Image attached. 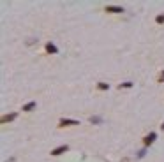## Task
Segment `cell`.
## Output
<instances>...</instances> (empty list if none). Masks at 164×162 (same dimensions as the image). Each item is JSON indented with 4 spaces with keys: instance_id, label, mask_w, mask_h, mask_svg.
Masks as SVG:
<instances>
[{
    "instance_id": "cell-1",
    "label": "cell",
    "mask_w": 164,
    "mask_h": 162,
    "mask_svg": "<svg viewBox=\"0 0 164 162\" xmlns=\"http://www.w3.org/2000/svg\"><path fill=\"white\" fill-rule=\"evenodd\" d=\"M71 125H79V122L71 120V118H60L58 120V127H71Z\"/></svg>"
},
{
    "instance_id": "cell-2",
    "label": "cell",
    "mask_w": 164,
    "mask_h": 162,
    "mask_svg": "<svg viewBox=\"0 0 164 162\" xmlns=\"http://www.w3.org/2000/svg\"><path fill=\"white\" fill-rule=\"evenodd\" d=\"M67 150H69V146H67V145H60V146H57V148L51 150V155H53V157H58V155L65 153Z\"/></svg>"
},
{
    "instance_id": "cell-3",
    "label": "cell",
    "mask_w": 164,
    "mask_h": 162,
    "mask_svg": "<svg viewBox=\"0 0 164 162\" xmlns=\"http://www.w3.org/2000/svg\"><path fill=\"white\" fill-rule=\"evenodd\" d=\"M155 132H150V134H147L145 137H143V145H145V146H148V145H152L153 143V141H155Z\"/></svg>"
},
{
    "instance_id": "cell-4",
    "label": "cell",
    "mask_w": 164,
    "mask_h": 162,
    "mask_svg": "<svg viewBox=\"0 0 164 162\" xmlns=\"http://www.w3.org/2000/svg\"><path fill=\"white\" fill-rule=\"evenodd\" d=\"M44 49H46V53H49V55H57V53H58V48H57L53 42H46Z\"/></svg>"
},
{
    "instance_id": "cell-5",
    "label": "cell",
    "mask_w": 164,
    "mask_h": 162,
    "mask_svg": "<svg viewBox=\"0 0 164 162\" xmlns=\"http://www.w3.org/2000/svg\"><path fill=\"white\" fill-rule=\"evenodd\" d=\"M106 13L118 14V13H124V7H118V5H106Z\"/></svg>"
},
{
    "instance_id": "cell-6",
    "label": "cell",
    "mask_w": 164,
    "mask_h": 162,
    "mask_svg": "<svg viewBox=\"0 0 164 162\" xmlns=\"http://www.w3.org/2000/svg\"><path fill=\"white\" fill-rule=\"evenodd\" d=\"M18 118V113H9V115H4L2 118H0V123H7V122H13Z\"/></svg>"
},
{
    "instance_id": "cell-7",
    "label": "cell",
    "mask_w": 164,
    "mask_h": 162,
    "mask_svg": "<svg viewBox=\"0 0 164 162\" xmlns=\"http://www.w3.org/2000/svg\"><path fill=\"white\" fill-rule=\"evenodd\" d=\"M35 106H37V102H35V100H30V102H27V104L23 106V111H27V113H28V111L35 109Z\"/></svg>"
},
{
    "instance_id": "cell-8",
    "label": "cell",
    "mask_w": 164,
    "mask_h": 162,
    "mask_svg": "<svg viewBox=\"0 0 164 162\" xmlns=\"http://www.w3.org/2000/svg\"><path fill=\"white\" fill-rule=\"evenodd\" d=\"M97 90H101V92H104V90H109V85L104 83V81H99V83H97Z\"/></svg>"
},
{
    "instance_id": "cell-9",
    "label": "cell",
    "mask_w": 164,
    "mask_h": 162,
    "mask_svg": "<svg viewBox=\"0 0 164 162\" xmlns=\"http://www.w3.org/2000/svg\"><path fill=\"white\" fill-rule=\"evenodd\" d=\"M118 88H120V90H122V88H132V81H124V83L118 85Z\"/></svg>"
},
{
    "instance_id": "cell-10",
    "label": "cell",
    "mask_w": 164,
    "mask_h": 162,
    "mask_svg": "<svg viewBox=\"0 0 164 162\" xmlns=\"http://www.w3.org/2000/svg\"><path fill=\"white\" fill-rule=\"evenodd\" d=\"M90 123H102V118L101 116H90Z\"/></svg>"
},
{
    "instance_id": "cell-11",
    "label": "cell",
    "mask_w": 164,
    "mask_h": 162,
    "mask_svg": "<svg viewBox=\"0 0 164 162\" xmlns=\"http://www.w3.org/2000/svg\"><path fill=\"white\" fill-rule=\"evenodd\" d=\"M155 23L157 25H164V14H157L155 16Z\"/></svg>"
},
{
    "instance_id": "cell-12",
    "label": "cell",
    "mask_w": 164,
    "mask_h": 162,
    "mask_svg": "<svg viewBox=\"0 0 164 162\" xmlns=\"http://www.w3.org/2000/svg\"><path fill=\"white\" fill-rule=\"evenodd\" d=\"M157 83H164V70H161L157 76Z\"/></svg>"
},
{
    "instance_id": "cell-13",
    "label": "cell",
    "mask_w": 164,
    "mask_h": 162,
    "mask_svg": "<svg viewBox=\"0 0 164 162\" xmlns=\"http://www.w3.org/2000/svg\"><path fill=\"white\" fill-rule=\"evenodd\" d=\"M161 129H162V130H164V122H162V125H161Z\"/></svg>"
}]
</instances>
